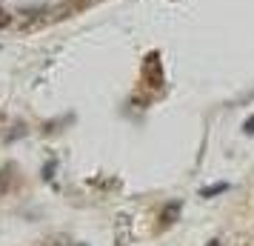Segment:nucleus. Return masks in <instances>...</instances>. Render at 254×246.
I'll return each instance as SVG.
<instances>
[{
  "label": "nucleus",
  "instance_id": "nucleus-5",
  "mask_svg": "<svg viewBox=\"0 0 254 246\" xmlns=\"http://www.w3.org/2000/svg\"><path fill=\"white\" fill-rule=\"evenodd\" d=\"M208 246H223V244H220V241H211V244H208Z\"/></svg>",
  "mask_w": 254,
  "mask_h": 246
},
{
  "label": "nucleus",
  "instance_id": "nucleus-1",
  "mask_svg": "<svg viewBox=\"0 0 254 246\" xmlns=\"http://www.w3.org/2000/svg\"><path fill=\"white\" fill-rule=\"evenodd\" d=\"M177 212H180V203H169V206H166V212H163V218H160V221H163V223H172Z\"/></svg>",
  "mask_w": 254,
  "mask_h": 246
},
{
  "label": "nucleus",
  "instance_id": "nucleus-2",
  "mask_svg": "<svg viewBox=\"0 0 254 246\" xmlns=\"http://www.w3.org/2000/svg\"><path fill=\"white\" fill-rule=\"evenodd\" d=\"M226 183H214V186H208V189H203V198H211V195H220V192H226Z\"/></svg>",
  "mask_w": 254,
  "mask_h": 246
},
{
  "label": "nucleus",
  "instance_id": "nucleus-3",
  "mask_svg": "<svg viewBox=\"0 0 254 246\" xmlns=\"http://www.w3.org/2000/svg\"><path fill=\"white\" fill-rule=\"evenodd\" d=\"M6 23H9V14H6V12H3V9H0V29H3V26H6Z\"/></svg>",
  "mask_w": 254,
  "mask_h": 246
},
{
  "label": "nucleus",
  "instance_id": "nucleus-4",
  "mask_svg": "<svg viewBox=\"0 0 254 246\" xmlns=\"http://www.w3.org/2000/svg\"><path fill=\"white\" fill-rule=\"evenodd\" d=\"M246 132H249V135H252V132H254V117H252V120H249V123H246Z\"/></svg>",
  "mask_w": 254,
  "mask_h": 246
}]
</instances>
